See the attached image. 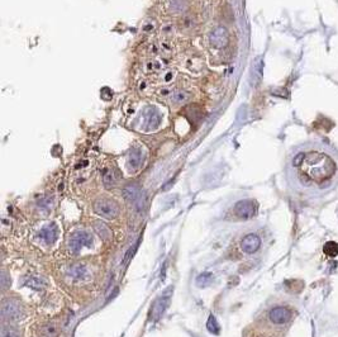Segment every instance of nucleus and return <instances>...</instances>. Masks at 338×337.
Returning a JSON list of instances; mask_svg holds the SVG:
<instances>
[{
  "label": "nucleus",
  "instance_id": "obj_1",
  "mask_svg": "<svg viewBox=\"0 0 338 337\" xmlns=\"http://www.w3.org/2000/svg\"><path fill=\"white\" fill-rule=\"evenodd\" d=\"M298 181L305 189L314 193L333 188L337 181L338 163L335 154L321 145H314L297 152L293 157Z\"/></svg>",
  "mask_w": 338,
  "mask_h": 337
},
{
  "label": "nucleus",
  "instance_id": "obj_2",
  "mask_svg": "<svg viewBox=\"0 0 338 337\" xmlns=\"http://www.w3.org/2000/svg\"><path fill=\"white\" fill-rule=\"evenodd\" d=\"M94 211L98 215H102L103 218L112 219L119 214V208L114 202L109 199H99L94 203Z\"/></svg>",
  "mask_w": 338,
  "mask_h": 337
},
{
  "label": "nucleus",
  "instance_id": "obj_3",
  "mask_svg": "<svg viewBox=\"0 0 338 337\" xmlns=\"http://www.w3.org/2000/svg\"><path fill=\"white\" fill-rule=\"evenodd\" d=\"M1 316H3L4 320L18 321L24 316V313L19 303L6 299L1 303Z\"/></svg>",
  "mask_w": 338,
  "mask_h": 337
},
{
  "label": "nucleus",
  "instance_id": "obj_4",
  "mask_svg": "<svg viewBox=\"0 0 338 337\" xmlns=\"http://www.w3.org/2000/svg\"><path fill=\"white\" fill-rule=\"evenodd\" d=\"M93 245V237L86 231H77L71 236L70 249L74 253H79L82 247H90Z\"/></svg>",
  "mask_w": 338,
  "mask_h": 337
},
{
  "label": "nucleus",
  "instance_id": "obj_5",
  "mask_svg": "<svg viewBox=\"0 0 338 337\" xmlns=\"http://www.w3.org/2000/svg\"><path fill=\"white\" fill-rule=\"evenodd\" d=\"M257 212V204L254 201H241L234 207V213L237 217L248 219L252 218Z\"/></svg>",
  "mask_w": 338,
  "mask_h": 337
},
{
  "label": "nucleus",
  "instance_id": "obj_6",
  "mask_svg": "<svg viewBox=\"0 0 338 337\" xmlns=\"http://www.w3.org/2000/svg\"><path fill=\"white\" fill-rule=\"evenodd\" d=\"M268 318L275 325H284L292 318V312L285 307H275L268 312Z\"/></svg>",
  "mask_w": 338,
  "mask_h": 337
},
{
  "label": "nucleus",
  "instance_id": "obj_7",
  "mask_svg": "<svg viewBox=\"0 0 338 337\" xmlns=\"http://www.w3.org/2000/svg\"><path fill=\"white\" fill-rule=\"evenodd\" d=\"M123 195L127 201H129L131 203L136 204L138 210H142L143 208V201H142V193H141V189L138 188L137 185H128L125 186L123 189Z\"/></svg>",
  "mask_w": 338,
  "mask_h": 337
},
{
  "label": "nucleus",
  "instance_id": "obj_8",
  "mask_svg": "<svg viewBox=\"0 0 338 337\" xmlns=\"http://www.w3.org/2000/svg\"><path fill=\"white\" fill-rule=\"evenodd\" d=\"M170 293H171V291H167L166 293L163 294V295H161L160 298L153 303L151 312V316L153 317V320H158V318L163 314V312L166 311L167 305H169L170 303Z\"/></svg>",
  "mask_w": 338,
  "mask_h": 337
},
{
  "label": "nucleus",
  "instance_id": "obj_9",
  "mask_svg": "<svg viewBox=\"0 0 338 337\" xmlns=\"http://www.w3.org/2000/svg\"><path fill=\"white\" fill-rule=\"evenodd\" d=\"M261 246V240L255 233H250L242 240L241 242V247H242L243 253H255Z\"/></svg>",
  "mask_w": 338,
  "mask_h": 337
},
{
  "label": "nucleus",
  "instance_id": "obj_10",
  "mask_svg": "<svg viewBox=\"0 0 338 337\" xmlns=\"http://www.w3.org/2000/svg\"><path fill=\"white\" fill-rule=\"evenodd\" d=\"M210 41L212 44L217 48H222L228 43V32L225 31V28H217L213 33H212V37H210Z\"/></svg>",
  "mask_w": 338,
  "mask_h": 337
},
{
  "label": "nucleus",
  "instance_id": "obj_11",
  "mask_svg": "<svg viewBox=\"0 0 338 337\" xmlns=\"http://www.w3.org/2000/svg\"><path fill=\"white\" fill-rule=\"evenodd\" d=\"M39 237H41L46 244H53L56 237H57V230H56L55 224H47L46 227H43L41 230V232H39Z\"/></svg>",
  "mask_w": 338,
  "mask_h": 337
},
{
  "label": "nucleus",
  "instance_id": "obj_12",
  "mask_svg": "<svg viewBox=\"0 0 338 337\" xmlns=\"http://www.w3.org/2000/svg\"><path fill=\"white\" fill-rule=\"evenodd\" d=\"M94 231H95L96 235L99 236L103 241H108L112 237V232L109 230V227L105 223H103L102 221L94 222Z\"/></svg>",
  "mask_w": 338,
  "mask_h": 337
},
{
  "label": "nucleus",
  "instance_id": "obj_13",
  "mask_svg": "<svg viewBox=\"0 0 338 337\" xmlns=\"http://www.w3.org/2000/svg\"><path fill=\"white\" fill-rule=\"evenodd\" d=\"M323 251L327 256L336 257L338 255V244L335 241H328L323 247Z\"/></svg>",
  "mask_w": 338,
  "mask_h": 337
},
{
  "label": "nucleus",
  "instance_id": "obj_14",
  "mask_svg": "<svg viewBox=\"0 0 338 337\" xmlns=\"http://www.w3.org/2000/svg\"><path fill=\"white\" fill-rule=\"evenodd\" d=\"M24 285H26V287H30V288H32V289H37V291H39V289L43 288L46 284H44L41 279H38V278L28 276V278L24 280Z\"/></svg>",
  "mask_w": 338,
  "mask_h": 337
},
{
  "label": "nucleus",
  "instance_id": "obj_15",
  "mask_svg": "<svg viewBox=\"0 0 338 337\" xmlns=\"http://www.w3.org/2000/svg\"><path fill=\"white\" fill-rule=\"evenodd\" d=\"M212 282H213V274H210V273L200 274V275L196 278V284H198L199 287H201V288L208 287V285H209Z\"/></svg>",
  "mask_w": 338,
  "mask_h": 337
},
{
  "label": "nucleus",
  "instance_id": "obj_16",
  "mask_svg": "<svg viewBox=\"0 0 338 337\" xmlns=\"http://www.w3.org/2000/svg\"><path fill=\"white\" fill-rule=\"evenodd\" d=\"M1 337H21L19 331L12 326H3L1 327Z\"/></svg>",
  "mask_w": 338,
  "mask_h": 337
},
{
  "label": "nucleus",
  "instance_id": "obj_17",
  "mask_svg": "<svg viewBox=\"0 0 338 337\" xmlns=\"http://www.w3.org/2000/svg\"><path fill=\"white\" fill-rule=\"evenodd\" d=\"M207 327H208V331H209L210 334H213V335L219 334V325H218V322H217L216 317H214L213 314L209 316V318H208Z\"/></svg>",
  "mask_w": 338,
  "mask_h": 337
},
{
  "label": "nucleus",
  "instance_id": "obj_18",
  "mask_svg": "<svg viewBox=\"0 0 338 337\" xmlns=\"http://www.w3.org/2000/svg\"><path fill=\"white\" fill-rule=\"evenodd\" d=\"M189 98H190V94L183 90L175 91L174 95H172V100H174L175 103H184V102H187V100H189Z\"/></svg>",
  "mask_w": 338,
  "mask_h": 337
},
{
  "label": "nucleus",
  "instance_id": "obj_19",
  "mask_svg": "<svg viewBox=\"0 0 338 337\" xmlns=\"http://www.w3.org/2000/svg\"><path fill=\"white\" fill-rule=\"evenodd\" d=\"M103 181H104L105 188H108V189L109 188H112V186H114V184H115L114 176L111 171H105L104 176H103Z\"/></svg>",
  "mask_w": 338,
  "mask_h": 337
},
{
  "label": "nucleus",
  "instance_id": "obj_20",
  "mask_svg": "<svg viewBox=\"0 0 338 337\" xmlns=\"http://www.w3.org/2000/svg\"><path fill=\"white\" fill-rule=\"evenodd\" d=\"M86 269H85V266H81V265H77V266H75L71 270V274H73L75 278H84L85 275H86Z\"/></svg>",
  "mask_w": 338,
  "mask_h": 337
},
{
  "label": "nucleus",
  "instance_id": "obj_21",
  "mask_svg": "<svg viewBox=\"0 0 338 337\" xmlns=\"http://www.w3.org/2000/svg\"><path fill=\"white\" fill-rule=\"evenodd\" d=\"M140 164H141L140 152H133V154L131 155V157H129V165H131L133 168H136L140 166Z\"/></svg>",
  "mask_w": 338,
  "mask_h": 337
},
{
  "label": "nucleus",
  "instance_id": "obj_22",
  "mask_svg": "<svg viewBox=\"0 0 338 337\" xmlns=\"http://www.w3.org/2000/svg\"><path fill=\"white\" fill-rule=\"evenodd\" d=\"M140 242H141V239L138 240V241H137V244L134 245V246H133V249H132V247H131V249H129V250H128V253H125V257H124V260H123V264H124V265H127V264H128V261H129V260H131L132 257H133L134 253H136V251H137V249H138V245H140Z\"/></svg>",
  "mask_w": 338,
  "mask_h": 337
},
{
  "label": "nucleus",
  "instance_id": "obj_23",
  "mask_svg": "<svg viewBox=\"0 0 338 337\" xmlns=\"http://www.w3.org/2000/svg\"><path fill=\"white\" fill-rule=\"evenodd\" d=\"M43 335L47 337H53L57 335V329L55 327V325H47L43 327Z\"/></svg>",
  "mask_w": 338,
  "mask_h": 337
},
{
  "label": "nucleus",
  "instance_id": "obj_24",
  "mask_svg": "<svg viewBox=\"0 0 338 337\" xmlns=\"http://www.w3.org/2000/svg\"><path fill=\"white\" fill-rule=\"evenodd\" d=\"M0 279H1V288H3V291H5V289H8L9 284H10V280H9L8 275H6L5 271H1V276H0Z\"/></svg>",
  "mask_w": 338,
  "mask_h": 337
}]
</instances>
